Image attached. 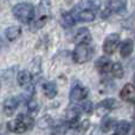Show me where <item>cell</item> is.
Listing matches in <instances>:
<instances>
[{
    "mask_svg": "<svg viewBox=\"0 0 135 135\" xmlns=\"http://www.w3.org/2000/svg\"><path fill=\"white\" fill-rule=\"evenodd\" d=\"M79 109L83 110L85 114H91V113H93V103H91L90 101H83V103H82Z\"/></svg>",
    "mask_w": 135,
    "mask_h": 135,
    "instance_id": "7402d4cb",
    "label": "cell"
},
{
    "mask_svg": "<svg viewBox=\"0 0 135 135\" xmlns=\"http://www.w3.org/2000/svg\"><path fill=\"white\" fill-rule=\"evenodd\" d=\"M112 66H113V62L108 57H100L95 62V68L100 74H108V72H110Z\"/></svg>",
    "mask_w": 135,
    "mask_h": 135,
    "instance_id": "7c38bea8",
    "label": "cell"
},
{
    "mask_svg": "<svg viewBox=\"0 0 135 135\" xmlns=\"http://www.w3.org/2000/svg\"><path fill=\"white\" fill-rule=\"evenodd\" d=\"M43 91H44V95L47 98H54L57 95V85L55 82H45L43 84Z\"/></svg>",
    "mask_w": 135,
    "mask_h": 135,
    "instance_id": "2e32d148",
    "label": "cell"
},
{
    "mask_svg": "<svg viewBox=\"0 0 135 135\" xmlns=\"http://www.w3.org/2000/svg\"><path fill=\"white\" fill-rule=\"evenodd\" d=\"M74 40H75V43H76L77 45L78 44H88V45H90L91 42H93V37H91V33H90V31H89L88 28L82 27L76 32Z\"/></svg>",
    "mask_w": 135,
    "mask_h": 135,
    "instance_id": "ba28073f",
    "label": "cell"
},
{
    "mask_svg": "<svg viewBox=\"0 0 135 135\" xmlns=\"http://www.w3.org/2000/svg\"><path fill=\"white\" fill-rule=\"evenodd\" d=\"M31 79H32V76L26 70H21L17 75V82H18V84L20 86H27L31 83Z\"/></svg>",
    "mask_w": 135,
    "mask_h": 135,
    "instance_id": "ac0fdd59",
    "label": "cell"
},
{
    "mask_svg": "<svg viewBox=\"0 0 135 135\" xmlns=\"http://www.w3.org/2000/svg\"><path fill=\"white\" fill-rule=\"evenodd\" d=\"M101 6L100 0H83L78 5H76L77 8L79 9H90V11H97Z\"/></svg>",
    "mask_w": 135,
    "mask_h": 135,
    "instance_id": "4fadbf2b",
    "label": "cell"
},
{
    "mask_svg": "<svg viewBox=\"0 0 135 135\" xmlns=\"http://www.w3.org/2000/svg\"><path fill=\"white\" fill-rule=\"evenodd\" d=\"M120 35L119 33H110L109 36H107L103 43V51L107 55H113L115 52V50L117 49L120 44Z\"/></svg>",
    "mask_w": 135,
    "mask_h": 135,
    "instance_id": "5b68a950",
    "label": "cell"
},
{
    "mask_svg": "<svg viewBox=\"0 0 135 135\" xmlns=\"http://www.w3.org/2000/svg\"><path fill=\"white\" fill-rule=\"evenodd\" d=\"M35 126V120L26 114H19L14 121L7 123V128L17 134H23L30 131Z\"/></svg>",
    "mask_w": 135,
    "mask_h": 135,
    "instance_id": "7a4b0ae2",
    "label": "cell"
},
{
    "mask_svg": "<svg viewBox=\"0 0 135 135\" xmlns=\"http://www.w3.org/2000/svg\"><path fill=\"white\" fill-rule=\"evenodd\" d=\"M19 105V100L17 97H8L4 101V104H2V109H4L5 115L7 116H12L14 114V112L17 110Z\"/></svg>",
    "mask_w": 135,
    "mask_h": 135,
    "instance_id": "8fae6325",
    "label": "cell"
},
{
    "mask_svg": "<svg viewBox=\"0 0 135 135\" xmlns=\"http://www.w3.org/2000/svg\"><path fill=\"white\" fill-rule=\"evenodd\" d=\"M94 56V49L91 45L88 44H78L76 45L72 52V59L77 64H83L89 62Z\"/></svg>",
    "mask_w": 135,
    "mask_h": 135,
    "instance_id": "277c9868",
    "label": "cell"
},
{
    "mask_svg": "<svg viewBox=\"0 0 135 135\" xmlns=\"http://www.w3.org/2000/svg\"><path fill=\"white\" fill-rule=\"evenodd\" d=\"M79 114H81V109L78 107H71L66 110V123L72 126V124L77 123V120L79 117Z\"/></svg>",
    "mask_w": 135,
    "mask_h": 135,
    "instance_id": "5bb4252c",
    "label": "cell"
},
{
    "mask_svg": "<svg viewBox=\"0 0 135 135\" xmlns=\"http://www.w3.org/2000/svg\"><path fill=\"white\" fill-rule=\"evenodd\" d=\"M113 124H114V120L113 119H107V120H104V121L102 122V124H101V129H102L103 132H108L109 129H112Z\"/></svg>",
    "mask_w": 135,
    "mask_h": 135,
    "instance_id": "603a6c76",
    "label": "cell"
},
{
    "mask_svg": "<svg viewBox=\"0 0 135 135\" xmlns=\"http://www.w3.org/2000/svg\"><path fill=\"white\" fill-rule=\"evenodd\" d=\"M38 124H39L40 127H43V128H44V127H49L52 124V120L50 119L49 116H45V117H43V119H40V121Z\"/></svg>",
    "mask_w": 135,
    "mask_h": 135,
    "instance_id": "d4e9b609",
    "label": "cell"
},
{
    "mask_svg": "<svg viewBox=\"0 0 135 135\" xmlns=\"http://www.w3.org/2000/svg\"><path fill=\"white\" fill-rule=\"evenodd\" d=\"M120 97L123 100L124 102L128 103H135V86L133 84L128 83L122 88L121 93H120Z\"/></svg>",
    "mask_w": 135,
    "mask_h": 135,
    "instance_id": "9c48e42d",
    "label": "cell"
},
{
    "mask_svg": "<svg viewBox=\"0 0 135 135\" xmlns=\"http://www.w3.org/2000/svg\"><path fill=\"white\" fill-rule=\"evenodd\" d=\"M27 108H28V112L31 113H37L38 112V103L36 100H30L27 101Z\"/></svg>",
    "mask_w": 135,
    "mask_h": 135,
    "instance_id": "cb8c5ba5",
    "label": "cell"
},
{
    "mask_svg": "<svg viewBox=\"0 0 135 135\" xmlns=\"http://www.w3.org/2000/svg\"><path fill=\"white\" fill-rule=\"evenodd\" d=\"M134 119H135V114H134Z\"/></svg>",
    "mask_w": 135,
    "mask_h": 135,
    "instance_id": "83f0119b",
    "label": "cell"
},
{
    "mask_svg": "<svg viewBox=\"0 0 135 135\" xmlns=\"http://www.w3.org/2000/svg\"><path fill=\"white\" fill-rule=\"evenodd\" d=\"M134 83H135V74H134ZM135 86V85H134Z\"/></svg>",
    "mask_w": 135,
    "mask_h": 135,
    "instance_id": "484cf974",
    "label": "cell"
},
{
    "mask_svg": "<svg viewBox=\"0 0 135 135\" xmlns=\"http://www.w3.org/2000/svg\"><path fill=\"white\" fill-rule=\"evenodd\" d=\"M0 44H1V40H0Z\"/></svg>",
    "mask_w": 135,
    "mask_h": 135,
    "instance_id": "f1b7e54d",
    "label": "cell"
},
{
    "mask_svg": "<svg viewBox=\"0 0 135 135\" xmlns=\"http://www.w3.org/2000/svg\"><path fill=\"white\" fill-rule=\"evenodd\" d=\"M88 89L84 85L79 83H75L74 85L71 86V90H70V101L71 102H79V101H83L88 96Z\"/></svg>",
    "mask_w": 135,
    "mask_h": 135,
    "instance_id": "8992f818",
    "label": "cell"
},
{
    "mask_svg": "<svg viewBox=\"0 0 135 135\" xmlns=\"http://www.w3.org/2000/svg\"><path fill=\"white\" fill-rule=\"evenodd\" d=\"M20 35H21L20 26H9L5 31V36H6V38L9 42H13V40L18 39L20 37Z\"/></svg>",
    "mask_w": 135,
    "mask_h": 135,
    "instance_id": "e0dca14e",
    "label": "cell"
},
{
    "mask_svg": "<svg viewBox=\"0 0 135 135\" xmlns=\"http://www.w3.org/2000/svg\"><path fill=\"white\" fill-rule=\"evenodd\" d=\"M76 23L75 21L74 16L71 14V12H64L61 17V25L63 27H71L74 24Z\"/></svg>",
    "mask_w": 135,
    "mask_h": 135,
    "instance_id": "d6986e66",
    "label": "cell"
},
{
    "mask_svg": "<svg viewBox=\"0 0 135 135\" xmlns=\"http://www.w3.org/2000/svg\"><path fill=\"white\" fill-rule=\"evenodd\" d=\"M51 19V1L50 0H40L38 5V18L32 25V30L37 31L42 28L47 21Z\"/></svg>",
    "mask_w": 135,
    "mask_h": 135,
    "instance_id": "3957f363",
    "label": "cell"
},
{
    "mask_svg": "<svg viewBox=\"0 0 135 135\" xmlns=\"http://www.w3.org/2000/svg\"><path fill=\"white\" fill-rule=\"evenodd\" d=\"M134 50V43L132 39H126L121 43V46H120V55L123 58L131 56V54Z\"/></svg>",
    "mask_w": 135,
    "mask_h": 135,
    "instance_id": "9a60e30c",
    "label": "cell"
},
{
    "mask_svg": "<svg viewBox=\"0 0 135 135\" xmlns=\"http://www.w3.org/2000/svg\"><path fill=\"white\" fill-rule=\"evenodd\" d=\"M113 135H119V134H113Z\"/></svg>",
    "mask_w": 135,
    "mask_h": 135,
    "instance_id": "4316f807",
    "label": "cell"
},
{
    "mask_svg": "<svg viewBox=\"0 0 135 135\" xmlns=\"http://www.w3.org/2000/svg\"><path fill=\"white\" fill-rule=\"evenodd\" d=\"M119 107V103L115 98H105L102 102H100L96 107V113H97L98 116H104L107 115L110 110L115 109V108Z\"/></svg>",
    "mask_w": 135,
    "mask_h": 135,
    "instance_id": "52a82bcc",
    "label": "cell"
},
{
    "mask_svg": "<svg viewBox=\"0 0 135 135\" xmlns=\"http://www.w3.org/2000/svg\"><path fill=\"white\" fill-rule=\"evenodd\" d=\"M13 16L23 24H30L35 18L36 9L35 6L30 2H20L13 6L12 8Z\"/></svg>",
    "mask_w": 135,
    "mask_h": 135,
    "instance_id": "6da1fadb",
    "label": "cell"
},
{
    "mask_svg": "<svg viewBox=\"0 0 135 135\" xmlns=\"http://www.w3.org/2000/svg\"><path fill=\"white\" fill-rule=\"evenodd\" d=\"M127 8V2L126 0H112L108 4V6L105 7L109 14L112 16V13H123Z\"/></svg>",
    "mask_w": 135,
    "mask_h": 135,
    "instance_id": "30bf717a",
    "label": "cell"
},
{
    "mask_svg": "<svg viewBox=\"0 0 135 135\" xmlns=\"http://www.w3.org/2000/svg\"><path fill=\"white\" fill-rule=\"evenodd\" d=\"M110 72H112V75L114 77H116V78H122V77H123V75H124L123 66H122L121 63H117V62L113 63V66H112Z\"/></svg>",
    "mask_w": 135,
    "mask_h": 135,
    "instance_id": "44dd1931",
    "label": "cell"
},
{
    "mask_svg": "<svg viewBox=\"0 0 135 135\" xmlns=\"http://www.w3.org/2000/svg\"><path fill=\"white\" fill-rule=\"evenodd\" d=\"M115 129H116L119 135H127L129 133V131H131V123H129L128 121H120L119 123L116 124V127H115Z\"/></svg>",
    "mask_w": 135,
    "mask_h": 135,
    "instance_id": "ffe728a7",
    "label": "cell"
}]
</instances>
